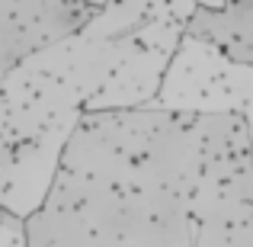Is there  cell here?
<instances>
[{
    "label": "cell",
    "instance_id": "1",
    "mask_svg": "<svg viewBox=\"0 0 253 247\" xmlns=\"http://www.w3.org/2000/svg\"><path fill=\"white\" fill-rule=\"evenodd\" d=\"M26 247H253L241 112L90 109L74 122Z\"/></svg>",
    "mask_w": 253,
    "mask_h": 247
},
{
    "label": "cell",
    "instance_id": "5",
    "mask_svg": "<svg viewBox=\"0 0 253 247\" xmlns=\"http://www.w3.org/2000/svg\"><path fill=\"white\" fill-rule=\"evenodd\" d=\"M196 6H205V10H221L224 0H196Z\"/></svg>",
    "mask_w": 253,
    "mask_h": 247
},
{
    "label": "cell",
    "instance_id": "6",
    "mask_svg": "<svg viewBox=\"0 0 253 247\" xmlns=\"http://www.w3.org/2000/svg\"><path fill=\"white\" fill-rule=\"evenodd\" d=\"M84 3H86V6H93V10H103L109 0H84Z\"/></svg>",
    "mask_w": 253,
    "mask_h": 247
},
{
    "label": "cell",
    "instance_id": "2",
    "mask_svg": "<svg viewBox=\"0 0 253 247\" xmlns=\"http://www.w3.org/2000/svg\"><path fill=\"white\" fill-rule=\"evenodd\" d=\"M154 103L170 109L241 112L253 138V68L228 61L189 36L179 42Z\"/></svg>",
    "mask_w": 253,
    "mask_h": 247
},
{
    "label": "cell",
    "instance_id": "4",
    "mask_svg": "<svg viewBox=\"0 0 253 247\" xmlns=\"http://www.w3.org/2000/svg\"><path fill=\"white\" fill-rule=\"evenodd\" d=\"M186 36L215 49L228 61L253 68V0H224L221 10L196 6Z\"/></svg>",
    "mask_w": 253,
    "mask_h": 247
},
{
    "label": "cell",
    "instance_id": "3",
    "mask_svg": "<svg viewBox=\"0 0 253 247\" xmlns=\"http://www.w3.org/2000/svg\"><path fill=\"white\" fill-rule=\"evenodd\" d=\"M93 13L84 0H0V84L36 55L77 36Z\"/></svg>",
    "mask_w": 253,
    "mask_h": 247
}]
</instances>
